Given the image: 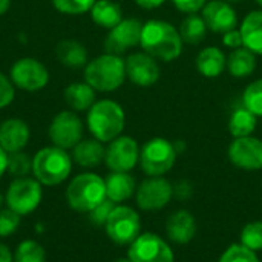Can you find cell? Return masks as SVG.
Here are the masks:
<instances>
[{
    "mask_svg": "<svg viewBox=\"0 0 262 262\" xmlns=\"http://www.w3.org/2000/svg\"><path fill=\"white\" fill-rule=\"evenodd\" d=\"M132 262H173L170 246L155 233H141L127 250Z\"/></svg>",
    "mask_w": 262,
    "mask_h": 262,
    "instance_id": "12",
    "label": "cell"
},
{
    "mask_svg": "<svg viewBox=\"0 0 262 262\" xmlns=\"http://www.w3.org/2000/svg\"><path fill=\"white\" fill-rule=\"evenodd\" d=\"M126 63L121 55L101 54L84 66V81L97 92H114L126 80Z\"/></svg>",
    "mask_w": 262,
    "mask_h": 262,
    "instance_id": "5",
    "label": "cell"
},
{
    "mask_svg": "<svg viewBox=\"0 0 262 262\" xmlns=\"http://www.w3.org/2000/svg\"><path fill=\"white\" fill-rule=\"evenodd\" d=\"M21 224V216L15 213L14 210L3 207L0 210V238H9L12 236Z\"/></svg>",
    "mask_w": 262,
    "mask_h": 262,
    "instance_id": "36",
    "label": "cell"
},
{
    "mask_svg": "<svg viewBox=\"0 0 262 262\" xmlns=\"http://www.w3.org/2000/svg\"><path fill=\"white\" fill-rule=\"evenodd\" d=\"M140 161V146L129 135H120L106 147L104 164L111 172H130Z\"/></svg>",
    "mask_w": 262,
    "mask_h": 262,
    "instance_id": "11",
    "label": "cell"
},
{
    "mask_svg": "<svg viewBox=\"0 0 262 262\" xmlns=\"http://www.w3.org/2000/svg\"><path fill=\"white\" fill-rule=\"evenodd\" d=\"M97 0H52L54 8L64 15H81L89 12Z\"/></svg>",
    "mask_w": 262,
    "mask_h": 262,
    "instance_id": "34",
    "label": "cell"
},
{
    "mask_svg": "<svg viewBox=\"0 0 262 262\" xmlns=\"http://www.w3.org/2000/svg\"><path fill=\"white\" fill-rule=\"evenodd\" d=\"M258 124V117L252 114L244 104L233 109L229 118V132L233 138H243L250 137Z\"/></svg>",
    "mask_w": 262,
    "mask_h": 262,
    "instance_id": "28",
    "label": "cell"
},
{
    "mask_svg": "<svg viewBox=\"0 0 262 262\" xmlns=\"http://www.w3.org/2000/svg\"><path fill=\"white\" fill-rule=\"evenodd\" d=\"M89 12H91L92 21L97 26L109 29V31L123 20L121 6L112 0H97Z\"/></svg>",
    "mask_w": 262,
    "mask_h": 262,
    "instance_id": "26",
    "label": "cell"
},
{
    "mask_svg": "<svg viewBox=\"0 0 262 262\" xmlns=\"http://www.w3.org/2000/svg\"><path fill=\"white\" fill-rule=\"evenodd\" d=\"M166 232L172 243L189 244L196 233V221L189 210H177L167 218Z\"/></svg>",
    "mask_w": 262,
    "mask_h": 262,
    "instance_id": "19",
    "label": "cell"
},
{
    "mask_svg": "<svg viewBox=\"0 0 262 262\" xmlns=\"http://www.w3.org/2000/svg\"><path fill=\"white\" fill-rule=\"evenodd\" d=\"M126 77L140 88H150L160 78V66L157 60L143 52H134L126 60Z\"/></svg>",
    "mask_w": 262,
    "mask_h": 262,
    "instance_id": "16",
    "label": "cell"
},
{
    "mask_svg": "<svg viewBox=\"0 0 262 262\" xmlns=\"http://www.w3.org/2000/svg\"><path fill=\"white\" fill-rule=\"evenodd\" d=\"M201 17L204 18L207 29L224 34L227 31L236 29L238 15L232 5L226 0H210L204 5Z\"/></svg>",
    "mask_w": 262,
    "mask_h": 262,
    "instance_id": "17",
    "label": "cell"
},
{
    "mask_svg": "<svg viewBox=\"0 0 262 262\" xmlns=\"http://www.w3.org/2000/svg\"><path fill=\"white\" fill-rule=\"evenodd\" d=\"M173 198V186L161 177H149L135 192L137 206L141 210L152 212L166 207Z\"/></svg>",
    "mask_w": 262,
    "mask_h": 262,
    "instance_id": "13",
    "label": "cell"
},
{
    "mask_svg": "<svg viewBox=\"0 0 262 262\" xmlns=\"http://www.w3.org/2000/svg\"><path fill=\"white\" fill-rule=\"evenodd\" d=\"M107 238L117 246H130L141 235V220L135 209L117 204L104 226Z\"/></svg>",
    "mask_w": 262,
    "mask_h": 262,
    "instance_id": "8",
    "label": "cell"
},
{
    "mask_svg": "<svg viewBox=\"0 0 262 262\" xmlns=\"http://www.w3.org/2000/svg\"><path fill=\"white\" fill-rule=\"evenodd\" d=\"M0 262H14L11 249L3 243H0Z\"/></svg>",
    "mask_w": 262,
    "mask_h": 262,
    "instance_id": "43",
    "label": "cell"
},
{
    "mask_svg": "<svg viewBox=\"0 0 262 262\" xmlns=\"http://www.w3.org/2000/svg\"><path fill=\"white\" fill-rule=\"evenodd\" d=\"M72 157L57 146H45L32 157V177L43 187H57L72 173Z\"/></svg>",
    "mask_w": 262,
    "mask_h": 262,
    "instance_id": "2",
    "label": "cell"
},
{
    "mask_svg": "<svg viewBox=\"0 0 262 262\" xmlns=\"http://www.w3.org/2000/svg\"><path fill=\"white\" fill-rule=\"evenodd\" d=\"M6 173L12 178L32 175V158L25 150L8 154V172Z\"/></svg>",
    "mask_w": 262,
    "mask_h": 262,
    "instance_id": "31",
    "label": "cell"
},
{
    "mask_svg": "<svg viewBox=\"0 0 262 262\" xmlns=\"http://www.w3.org/2000/svg\"><path fill=\"white\" fill-rule=\"evenodd\" d=\"M220 262H259L256 252L244 247L243 244H232L221 255Z\"/></svg>",
    "mask_w": 262,
    "mask_h": 262,
    "instance_id": "35",
    "label": "cell"
},
{
    "mask_svg": "<svg viewBox=\"0 0 262 262\" xmlns=\"http://www.w3.org/2000/svg\"><path fill=\"white\" fill-rule=\"evenodd\" d=\"M140 8L143 9H157L160 8L166 0H134Z\"/></svg>",
    "mask_w": 262,
    "mask_h": 262,
    "instance_id": "42",
    "label": "cell"
},
{
    "mask_svg": "<svg viewBox=\"0 0 262 262\" xmlns=\"http://www.w3.org/2000/svg\"><path fill=\"white\" fill-rule=\"evenodd\" d=\"M223 45L230 48V49H238V48H243L244 46V41H243V35H241V31L239 29H232V31H227L223 34Z\"/></svg>",
    "mask_w": 262,
    "mask_h": 262,
    "instance_id": "40",
    "label": "cell"
},
{
    "mask_svg": "<svg viewBox=\"0 0 262 262\" xmlns=\"http://www.w3.org/2000/svg\"><path fill=\"white\" fill-rule=\"evenodd\" d=\"M84 126L81 118L74 111L58 112L49 123L48 137L52 146L64 150H72L83 140Z\"/></svg>",
    "mask_w": 262,
    "mask_h": 262,
    "instance_id": "9",
    "label": "cell"
},
{
    "mask_svg": "<svg viewBox=\"0 0 262 262\" xmlns=\"http://www.w3.org/2000/svg\"><path fill=\"white\" fill-rule=\"evenodd\" d=\"M143 23L138 18H123L109 31L104 38V51L107 54L121 55L127 49L140 45Z\"/></svg>",
    "mask_w": 262,
    "mask_h": 262,
    "instance_id": "14",
    "label": "cell"
},
{
    "mask_svg": "<svg viewBox=\"0 0 262 262\" xmlns=\"http://www.w3.org/2000/svg\"><path fill=\"white\" fill-rule=\"evenodd\" d=\"M29 140L31 129L25 120L12 117L0 123V147L5 152L14 154L25 150Z\"/></svg>",
    "mask_w": 262,
    "mask_h": 262,
    "instance_id": "18",
    "label": "cell"
},
{
    "mask_svg": "<svg viewBox=\"0 0 262 262\" xmlns=\"http://www.w3.org/2000/svg\"><path fill=\"white\" fill-rule=\"evenodd\" d=\"M104 178L94 172H81L75 175L66 186L64 200L71 210L77 213H89L106 200Z\"/></svg>",
    "mask_w": 262,
    "mask_h": 262,
    "instance_id": "4",
    "label": "cell"
},
{
    "mask_svg": "<svg viewBox=\"0 0 262 262\" xmlns=\"http://www.w3.org/2000/svg\"><path fill=\"white\" fill-rule=\"evenodd\" d=\"M14 262H48L45 247L35 239H23L12 252Z\"/></svg>",
    "mask_w": 262,
    "mask_h": 262,
    "instance_id": "30",
    "label": "cell"
},
{
    "mask_svg": "<svg viewBox=\"0 0 262 262\" xmlns=\"http://www.w3.org/2000/svg\"><path fill=\"white\" fill-rule=\"evenodd\" d=\"M230 163L243 170L262 169V141L255 137L235 138L229 146Z\"/></svg>",
    "mask_w": 262,
    "mask_h": 262,
    "instance_id": "15",
    "label": "cell"
},
{
    "mask_svg": "<svg viewBox=\"0 0 262 262\" xmlns=\"http://www.w3.org/2000/svg\"><path fill=\"white\" fill-rule=\"evenodd\" d=\"M15 97V86L11 81L9 75L0 71V109L8 107Z\"/></svg>",
    "mask_w": 262,
    "mask_h": 262,
    "instance_id": "38",
    "label": "cell"
},
{
    "mask_svg": "<svg viewBox=\"0 0 262 262\" xmlns=\"http://www.w3.org/2000/svg\"><path fill=\"white\" fill-rule=\"evenodd\" d=\"M106 196L115 204H121L132 198L137 192L135 178L129 172H111L104 178Z\"/></svg>",
    "mask_w": 262,
    "mask_h": 262,
    "instance_id": "21",
    "label": "cell"
},
{
    "mask_svg": "<svg viewBox=\"0 0 262 262\" xmlns=\"http://www.w3.org/2000/svg\"><path fill=\"white\" fill-rule=\"evenodd\" d=\"M43 201V186L32 177L12 178L5 192V207L21 218L32 215Z\"/></svg>",
    "mask_w": 262,
    "mask_h": 262,
    "instance_id": "6",
    "label": "cell"
},
{
    "mask_svg": "<svg viewBox=\"0 0 262 262\" xmlns=\"http://www.w3.org/2000/svg\"><path fill=\"white\" fill-rule=\"evenodd\" d=\"M244 48L253 54L262 55V9L249 12L239 26Z\"/></svg>",
    "mask_w": 262,
    "mask_h": 262,
    "instance_id": "25",
    "label": "cell"
},
{
    "mask_svg": "<svg viewBox=\"0 0 262 262\" xmlns=\"http://www.w3.org/2000/svg\"><path fill=\"white\" fill-rule=\"evenodd\" d=\"M193 195V187L189 181L183 180V181H178L175 186H173V196L184 201V200H189L190 196Z\"/></svg>",
    "mask_w": 262,
    "mask_h": 262,
    "instance_id": "41",
    "label": "cell"
},
{
    "mask_svg": "<svg viewBox=\"0 0 262 262\" xmlns=\"http://www.w3.org/2000/svg\"><path fill=\"white\" fill-rule=\"evenodd\" d=\"M241 244L253 252L262 250V221L249 223L241 232Z\"/></svg>",
    "mask_w": 262,
    "mask_h": 262,
    "instance_id": "33",
    "label": "cell"
},
{
    "mask_svg": "<svg viewBox=\"0 0 262 262\" xmlns=\"http://www.w3.org/2000/svg\"><path fill=\"white\" fill-rule=\"evenodd\" d=\"M173 6L184 14H195L204 8L207 0H172Z\"/></svg>",
    "mask_w": 262,
    "mask_h": 262,
    "instance_id": "39",
    "label": "cell"
},
{
    "mask_svg": "<svg viewBox=\"0 0 262 262\" xmlns=\"http://www.w3.org/2000/svg\"><path fill=\"white\" fill-rule=\"evenodd\" d=\"M227 69L235 78H246L256 69V54L247 48H238L227 57Z\"/></svg>",
    "mask_w": 262,
    "mask_h": 262,
    "instance_id": "27",
    "label": "cell"
},
{
    "mask_svg": "<svg viewBox=\"0 0 262 262\" xmlns=\"http://www.w3.org/2000/svg\"><path fill=\"white\" fill-rule=\"evenodd\" d=\"M95 89H92L86 81H74L66 86L63 97L66 104L74 112H84L89 111L91 106L97 101Z\"/></svg>",
    "mask_w": 262,
    "mask_h": 262,
    "instance_id": "24",
    "label": "cell"
},
{
    "mask_svg": "<svg viewBox=\"0 0 262 262\" xmlns=\"http://www.w3.org/2000/svg\"><path fill=\"white\" fill-rule=\"evenodd\" d=\"M243 104L256 117H262V78L252 81L244 89Z\"/></svg>",
    "mask_w": 262,
    "mask_h": 262,
    "instance_id": "32",
    "label": "cell"
},
{
    "mask_svg": "<svg viewBox=\"0 0 262 262\" xmlns=\"http://www.w3.org/2000/svg\"><path fill=\"white\" fill-rule=\"evenodd\" d=\"M9 78L17 89L38 92L49 83V69L34 57H21L9 69Z\"/></svg>",
    "mask_w": 262,
    "mask_h": 262,
    "instance_id": "10",
    "label": "cell"
},
{
    "mask_svg": "<svg viewBox=\"0 0 262 262\" xmlns=\"http://www.w3.org/2000/svg\"><path fill=\"white\" fill-rule=\"evenodd\" d=\"M115 206H117L115 203H112L111 200L106 198L103 203H100L95 209H92L88 213L91 224L94 227H103L104 229V226H106V223H107V220H109V216H111V213H112Z\"/></svg>",
    "mask_w": 262,
    "mask_h": 262,
    "instance_id": "37",
    "label": "cell"
},
{
    "mask_svg": "<svg viewBox=\"0 0 262 262\" xmlns=\"http://www.w3.org/2000/svg\"><path fill=\"white\" fill-rule=\"evenodd\" d=\"M11 2L12 0H0V15H5L8 12V9L11 8Z\"/></svg>",
    "mask_w": 262,
    "mask_h": 262,
    "instance_id": "45",
    "label": "cell"
},
{
    "mask_svg": "<svg viewBox=\"0 0 262 262\" xmlns=\"http://www.w3.org/2000/svg\"><path fill=\"white\" fill-rule=\"evenodd\" d=\"M86 124L95 140L111 143L123 134L126 126V114L117 101L107 98L98 100L88 111Z\"/></svg>",
    "mask_w": 262,
    "mask_h": 262,
    "instance_id": "3",
    "label": "cell"
},
{
    "mask_svg": "<svg viewBox=\"0 0 262 262\" xmlns=\"http://www.w3.org/2000/svg\"><path fill=\"white\" fill-rule=\"evenodd\" d=\"M226 2H229V3H230V2H241V0H226Z\"/></svg>",
    "mask_w": 262,
    "mask_h": 262,
    "instance_id": "50",
    "label": "cell"
},
{
    "mask_svg": "<svg viewBox=\"0 0 262 262\" xmlns=\"http://www.w3.org/2000/svg\"><path fill=\"white\" fill-rule=\"evenodd\" d=\"M5 207V193H2L0 192V210Z\"/></svg>",
    "mask_w": 262,
    "mask_h": 262,
    "instance_id": "46",
    "label": "cell"
},
{
    "mask_svg": "<svg viewBox=\"0 0 262 262\" xmlns=\"http://www.w3.org/2000/svg\"><path fill=\"white\" fill-rule=\"evenodd\" d=\"M178 150L175 144L164 138H152L140 149V166L147 177H163L175 161Z\"/></svg>",
    "mask_w": 262,
    "mask_h": 262,
    "instance_id": "7",
    "label": "cell"
},
{
    "mask_svg": "<svg viewBox=\"0 0 262 262\" xmlns=\"http://www.w3.org/2000/svg\"><path fill=\"white\" fill-rule=\"evenodd\" d=\"M140 46L154 58L172 61L183 52V38L172 23L154 18L143 23Z\"/></svg>",
    "mask_w": 262,
    "mask_h": 262,
    "instance_id": "1",
    "label": "cell"
},
{
    "mask_svg": "<svg viewBox=\"0 0 262 262\" xmlns=\"http://www.w3.org/2000/svg\"><path fill=\"white\" fill-rule=\"evenodd\" d=\"M256 3H258L259 6H262V0H256Z\"/></svg>",
    "mask_w": 262,
    "mask_h": 262,
    "instance_id": "49",
    "label": "cell"
},
{
    "mask_svg": "<svg viewBox=\"0 0 262 262\" xmlns=\"http://www.w3.org/2000/svg\"><path fill=\"white\" fill-rule=\"evenodd\" d=\"M206 32L207 25L204 18L198 14H187V17L181 21L180 35L183 38V43L198 45L206 38Z\"/></svg>",
    "mask_w": 262,
    "mask_h": 262,
    "instance_id": "29",
    "label": "cell"
},
{
    "mask_svg": "<svg viewBox=\"0 0 262 262\" xmlns=\"http://www.w3.org/2000/svg\"><path fill=\"white\" fill-rule=\"evenodd\" d=\"M195 64H196L198 72L203 77L216 78L227 68V58H226V54L220 48L207 46L203 51H200V54L196 55Z\"/></svg>",
    "mask_w": 262,
    "mask_h": 262,
    "instance_id": "23",
    "label": "cell"
},
{
    "mask_svg": "<svg viewBox=\"0 0 262 262\" xmlns=\"http://www.w3.org/2000/svg\"><path fill=\"white\" fill-rule=\"evenodd\" d=\"M8 172V152H5L0 147V180L6 175Z\"/></svg>",
    "mask_w": 262,
    "mask_h": 262,
    "instance_id": "44",
    "label": "cell"
},
{
    "mask_svg": "<svg viewBox=\"0 0 262 262\" xmlns=\"http://www.w3.org/2000/svg\"><path fill=\"white\" fill-rule=\"evenodd\" d=\"M55 57L63 66L71 69L84 68L88 64L86 46L74 38H64L58 41L55 46Z\"/></svg>",
    "mask_w": 262,
    "mask_h": 262,
    "instance_id": "22",
    "label": "cell"
},
{
    "mask_svg": "<svg viewBox=\"0 0 262 262\" xmlns=\"http://www.w3.org/2000/svg\"><path fill=\"white\" fill-rule=\"evenodd\" d=\"M106 147L104 143L95 140V138H86L81 140L74 149H72V161L80 166L81 169H95L101 163H104Z\"/></svg>",
    "mask_w": 262,
    "mask_h": 262,
    "instance_id": "20",
    "label": "cell"
},
{
    "mask_svg": "<svg viewBox=\"0 0 262 262\" xmlns=\"http://www.w3.org/2000/svg\"><path fill=\"white\" fill-rule=\"evenodd\" d=\"M37 232L38 233H43V224H37Z\"/></svg>",
    "mask_w": 262,
    "mask_h": 262,
    "instance_id": "47",
    "label": "cell"
},
{
    "mask_svg": "<svg viewBox=\"0 0 262 262\" xmlns=\"http://www.w3.org/2000/svg\"><path fill=\"white\" fill-rule=\"evenodd\" d=\"M115 262H132L129 258H120V259H117Z\"/></svg>",
    "mask_w": 262,
    "mask_h": 262,
    "instance_id": "48",
    "label": "cell"
}]
</instances>
